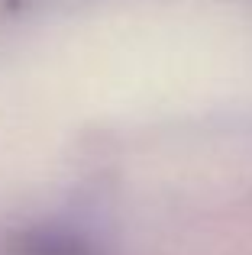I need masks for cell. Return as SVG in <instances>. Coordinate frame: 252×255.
<instances>
[{
    "instance_id": "obj_1",
    "label": "cell",
    "mask_w": 252,
    "mask_h": 255,
    "mask_svg": "<svg viewBox=\"0 0 252 255\" xmlns=\"http://www.w3.org/2000/svg\"><path fill=\"white\" fill-rule=\"evenodd\" d=\"M16 255H94V249L81 239L62 236V233H39V236L26 239L16 249Z\"/></svg>"
}]
</instances>
